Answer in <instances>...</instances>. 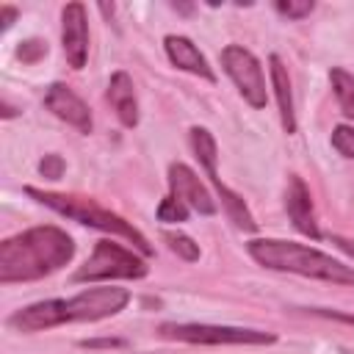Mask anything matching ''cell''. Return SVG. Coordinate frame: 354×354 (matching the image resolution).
<instances>
[{
	"label": "cell",
	"mask_w": 354,
	"mask_h": 354,
	"mask_svg": "<svg viewBox=\"0 0 354 354\" xmlns=\"http://www.w3.org/2000/svg\"><path fill=\"white\" fill-rule=\"evenodd\" d=\"M75 257V241L61 227H30L0 243V285L33 282Z\"/></svg>",
	"instance_id": "cell-1"
},
{
	"label": "cell",
	"mask_w": 354,
	"mask_h": 354,
	"mask_svg": "<svg viewBox=\"0 0 354 354\" xmlns=\"http://www.w3.org/2000/svg\"><path fill=\"white\" fill-rule=\"evenodd\" d=\"M130 301V293L124 288H88L80 290L72 299H47L28 304L8 315V326L17 332H44L61 324H77V321H102L111 315H119Z\"/></svg>",
	"instance_id": "cell-2"
},
{
	"label": "cell",
	"mask_w": 354,
	"mask_h": 354,
	"mask_svg": "<svg viewBox=\"0 0 354 354\" xmlns=\"http://www.w3.org/2000/svg\"><path fill=\"white\" fill-rule=\"evenodd\" d=\"M246 252L263 268L288 271V274H299V277L354 288V268L335 260L332 254H326L321 249L293 243V241H279V238H254V241L246 243Z\"/></svg>",
	"instance_id": "cell-3"
},
{
	"label": "cell",
	"mask_w": 354,
	"mask_h": 354,
	"mask_svg": "<svg viewBox=\"0 0 354 354\" xmlns=\"http://www.w3.org/2000/svg\"><path fill=\"white\" fill-rule=\"evenodd\" d=\"M28 196H33L36 202H41L44 207L55 210L58 216L64 218H72L83 227H91V230H100V232H111V235H119L124 241H130L136 246V252H141L144 257H152V246L149 241L144 238L141 230H136L130 221H124L119 213L97 205L94 199L88 196H77V194H53V191H39L33 185L25 188Z\"/></svg>",
	"instance_id": "cell-4"
},
{
	"label": "cell",
	"mask_w": 354,
	"mask_h": 354,
	"mask_svg": "<svg viewBox=\"0 0 354 354\" xmlns=\"http://www.w3.org/2000/svg\"><path fill=\"white\" fill-rule=\"evenodd\" d=\"M149 274L147 260L133 249H124L113 241H97L91 257L72 274V282H97V279H144Z\"/></svg>",
	"instance_id": "cell-5"
},
{
	"label": "cell",
	"mask_w": 354,
	"mask_h": 354,
	"mask_svg": "<svg viewBox=\"0 0 354 354\" xmlns=\"http://www.w3.org/2000/svg\"><path fill=\"white\" fill-rule=\"evenodd\" d=\"M158 335L166 340L202 343V346H268L277 343L274 332L243 329V326H218V324H160Z\"/></svg>",
	"instance_id": "cell-6"
},
{
	"label": "cell",
	"mask_w": 354,
	"mask_h": 354,
	"mask_svg": "<svg viewBox=\"0 0 354 354\" xmlns=\"http://www.w3.org/2000/svg\"><path fill=\"white\" fill-rule=\"evenodd\" d=\"M191 149H194L196 160L202 163L205 174L210 177V183L216 185V194H218V199L224 202V210H227V216L232 218V224L241 227V230H246V232H254V230H257V221H254V216L249 213L246 202H243L235 191H230V188L221 183V177H218V169H216L218 149H216V138L210 136V130H205V127H191Z\"/></svg>",
	"instance_id": "cell-7"
},
{
	"label": "cell",
	"mask_w": 354,
	"mask_h": 354,
	"mask_svg": "<svg viewBox=\"0 0 354 354\" xmlns=\"http://www.w3.org/2000/svg\"><path fill=\"white\" fill-rule=\"evenodd\" d=\"M221 66L230 75V80L235 83V88L241 91V97L252 105V108H266L268 94H266V75L260 61L241 44H227L221 50Z\"/></svg>",
	"instance_id": "cell-8"
},
{
	"label": "cell",
	"mask_w": 354,
	"mask_h": 354,
	"mask_svg": "<svg viewBox=\"0 0 354 354\" xmlns=\"http://www.w3.org/2000/svg\"><path fill=\"white\" fill-rule=\"evenodd\" d=\"M61 44L66 64L83 69L88 58V17L83 3H66L61 11Z\"/></svg>",
	"instance_id": "cell-9"
},
{
	"label": "cell",
	"mask_w": 354,
	"mask_h": 354,
	"mask_svg": "<svg viewBox=\"0 0 354 354\" xmlns=\"http://www.w3.org/2000/svg\"><path fill=\"white\" fill-rule=\"evenodd\" d=\"M169 188H171V196H177L185 207H191L202 216H216L218 213L216 199L202 185V180L194 174V169H188L185 163H171L169 166Z\"/></svg>",
	"instance_id": "cell-10"
},
{
	"label": "cell",
	"mask_w": 354,
	"mask_h": 354,
	"mask_svg": "<svg viewBox=\"0 0 354 354\" xmlns=\"http://www.w3.org/2000/svg\"><path fill=\"white\" fill-rule=\"evenodd\" d=\"M44 105H47V111H50L53 116H58L61 122L72 124L77 133H83V136L91 133V127H94L91 111H88V105H86L69 86H64V83L47 86V91H44Z\"/></svg>",
	"instance_id": "cell-11"
},
{
	"label": "cell",
	"mask_w": 354,
	"mask_h": 354,
	"mask_svg": "<svg viewBox=\"0 0 354 354\" xmlns=\"http://www.w3.org/2000/svg\"><path fill=\"white\" fill-rule=\"evenodd\" d=\"M285 210H288V218L293 221V227L318 241L321 238V230H318V221H315V210H313V196H310V188L304 185L301 177L290 174L288 177V191H285Z\"/></svg>",
	"instance_id": "cell-12"
},
{
	"label": "cell",
	"mask_w": 354,
	"mask_h": 354,
	"mask_svg": "<svg viewBox=\"0 0 354 354\" xmlns=\"http://www.w3.org/2000/svg\"><path fill=\"white\" fill-rule=\"evenodd\" d=\"M163 47H166L169 61H171L177 69L191 72V75H196V77H205L207 83H216V72L210 69L207 58L199 53V47H196L188 36H174V33H171V36L163 39Z\"/></svg>",
	"instance_id": "cell-13"
},
{
	"label": "cell",
	"mask_w": 354,
	"mask_h": 354,
	"mask_svg": "<svg viewBox=\"0 0 354 354\" xmlns=\"http://www.w3.org/2000/svg\"><path fill=\"white\" fill-rule=\"evenodd\" d=\"M105 97H108L111 108L116 111V116H119V122H122L124 127H136V124H138V100H136V86H133V77H130L124 69H119V72H113V75H111Z\"/></svg>",
	"instance_id": "cell-14"
},
{
	"label": "cell",
	"mask_w": 354,
	"mask_h": 354,
	"mask_svg": "<svg viewBox=\"0 0 354 354\" xmlns=\"http://www.w3.org/2000/svg\"><path fill=\"white\" fill-rule=\"evenodd\" d=\"M268 66H271V83H274V94H277V105H279L282 130L290 136V133H296V111H293L290 75H288V66L282 64L279 55H268Z\"/></svg>",
	"instance_id": "cell-15"
},
{
	"label": "cell",
	"mask_w": 354,
	"mask_h": 354,
	"mask_svg": "<svg viewBox=\"0 0 354 354\" xmlns=\"http://www.w3.org/2000/svg\"><path fill=\"white\" fill-rule=\"evenodd\" d=\"M329 83H332V91L337 97L340 111L348 119H354V75L346 72V69H340V66H332L329 69Z\"/></svg>",
	"instance_id": "cell-16"
},
{
	"label": "cell",
	"mask_w": 354,
	"mask_h": 354,
	"mask_svg": "<svg viewBox=\"0 0 354 354\" xmlns=\"http://www.w3.org/2000/svg\"><path fill=\"white\" fill-rule=\"evenodd\" d=\"M163 241L185 263H196L199 260V243H194V238H188L185 232H163Z\"/></svg>",
	"instance_id": "cell-17"
},
{
	"label": "cell",
	"mask_w": 354,
	"mask_h": 354,
	"mask_svg": "<svg viewBox=\"0 0 354 354\" xmlns=\"http://www.w3.org/2000/svg\"><path fill=\"white\" fill-rule=\"evenodd\" d=\"M155 216H158V221H163V224H180V221H185L188 218V207L177 199V196H163L160 199V205H158V210H155Z\"/></svg>",
	"instance_id": "cell-18"
},
{
	"label": "cell",
	"mask_w": 354,
	"mask_h": 354,
	"mask_svg": "<svg viewBox=\"0 0 354 354\" xmlns=\"http://www.w3.org/2000/svg\"><path fill=\"white\" fill-rule=\"evenodd\" d=\"M274 8H277V14H282L288 19H304L315 11V3L313 0H288V3L279 0V3H274Z\"/></svg>",
	"instance_id": "cell-19"
},
{
	"label": "cell",
	"mask_w": 354,
	"mask_h": 354,
	"mask_svg": "<svg viewBox=\"0 0 354 354\" xmlns=\"http://www.w3.org/2000/svg\"><path fill=\"white\" fill-rule=\"evenodd\" d=\"M332 147L343 158H354V127L351 124H337L332 130Z\"/></svg>",
	"instance_id": "cell-20"
},
{
	"label": "cell",
	"mask_w": 354,
	"mask_h": 354,
	"mask_svg": "<svg viewBox=\"0 0 354 354\" xmlns=\"http://www.w3.org/2000/svg\"><path fill=\"white\" fill-rule=\"evenodd\" d=\"M44 55H47V44L41 39H28L22 41V47H17V58H22V64H36Z\"/></svg>",
	"instance_id": "cell-21"
},
{
	"label": "cell",
	"mask_w": 354,
	"mask_h": 354,
	"mask_svg": "<svg viewBox=\"0 0 354 354\" xmlns=\"http://www.w3.org/2000/svg\"><path fill=\"white\" fill-rule=\"evenodd\" d=\"M39 171H41V177H47V180H58V177L64 174V160H61V155H44V158L39 160Z\"/></svg>",
	"instance_id": "cell-22"
},
{
	"label": "cell",
	"mask_w": 354,
	"mask_h": 354,
	"mask_svg": "<svg viewBox=\"0 0 354 354\" xmlns=\"http://www.w3.org/2000/svg\"><path fill=\"white\" fill-rule=\"evenodd\" d=\"M14 19H17V8H14V6H3V8H0V22H3L0 30H8Z\"/></svg>",
	"instance_id": "cell-23"
},
{
	"label": "cell",
	"mask_w": 354,
	"mask_h": 354,
	"mask_svg": "<svg viewBox=\"0 0 354 354\" xmlns=\"http://www.w3.org/2000/svg\"><path fill=\"white\" fill-rule=\"evenodd\" d=\"M332 243H335L340 252H346L348 257H354V241H351V238H343V235H332Z\"/></svg>",
	"instance_id": "cell-24"
},
{
	"label": "cell",
	"mask_w": 354,
	"mask_h": 354,
	"mask_svg": "<svg viewBox=\"0 0 354 354\" xmlns=\"http://www.w3.org/2000/svg\"><path fill=\"white\" fill-rule=\"evenodd\" d=\"M14 113H17V111H14V108H11V105H8V102H3V116H6V119H8V116H14Z\"/></svg>",
	"instance_id": "cell-25"
}]
</instances>
